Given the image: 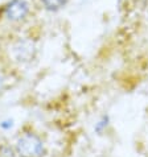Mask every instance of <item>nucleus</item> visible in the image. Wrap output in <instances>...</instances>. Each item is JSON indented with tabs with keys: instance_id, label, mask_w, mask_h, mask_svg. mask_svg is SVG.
Instances as JSON below:
<instances>
[{
	"instance_id": "5",
	"label": "nucleus",
	"mask_w": 148,
	"mask_h": 157,
	"mask_svg": "<svg viewBox=\"0 0 148 157\" xmlns=\"http://www.w3.org/2000/svg\"><path fill=\"white\" fill-rule=\"evenodd\" d=\"M3 86H4V78L0 75V91L3 90Z\"/></svg>"
},
{
	"instance_id": "1",
	"label": "nucleus",
	"mask_w": 148,
	"mask_h": 157,
	"mask_svg": "<svg viewBox=\"0 0 148 157\" xmlns=\"http://www.w3.org/2000/svg\"><path fill=\"white\" fill-rule=\"evenodd\" d=\"M16 151L20 157H41L44 153V145L40 137L33 133H27L19 139L16 144Z\"/></svg>"
},
{
	"instance_id": "2",
	"label": "nucleus",
	"mask_w": 148,
	"mask_h": 157,
	"mask_svg": "<svg viewBox=\"0 0 148 157\" xmlns=\"http://www.w3.org/2000/svg\"><path fill=\"white\" fill-rule=\"evenodd\" d=\"M3 16L11 23L24 21L30 13V4L28 0H10L3 7Z\"/></svg>"
},
{
	"instance_id": "4",
	"label": "nucleus",
	"mask_w": 148,
	"mask_h": 157,
	"mask_svg": "<svg viewBox=\"0 0 148 157\" xmlns=\"http://www.w3.org/2000/svg\"><path fill=\"white\" fill-rule=\"evenodd\" d=\"M41 6L48 12H58L68 6L69 0H40Z\"/></svg>"
},
{
	"instance_id": "3",
	"label": "nucleus",
	"mask_w": 148,
	"mask_h": 157,
	"mask_svg": "<svg viewBox=\"0 0 148 157\" xmlns=\"http://www.w3.org/2000/svg\"><path fill=\"white\" fill-rule=\"evenodd\" d=\"M14 54L19 62H29L36 56V45L29 38H20L14 45Z\"/></svg>"
}]
</instances>
